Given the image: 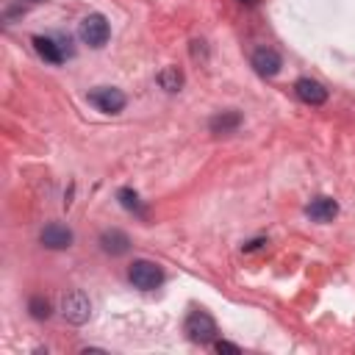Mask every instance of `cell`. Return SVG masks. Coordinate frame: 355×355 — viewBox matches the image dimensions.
I'll use <instances>...</instances> for the list:
<instances>
[{
    "mask_svg": "<svg viewBox=\"0 0 355 355\" xmlns=\"http://www.w3.org/2000/svg\"><path fill=\"white\" fill-rule=\"evenodd\" d=\"M78 36L89 47H103L108 42V36H111V25H108V19L103 14H89L78 25Z\"/></svg>",
    "mask_w": 355,
    "mask_h": 355,
    "instance_id": "cell-1",
    "label": "cell"
},
{
    "mask_svg": "<svg viewBox=\"0 0 355 355\" xmlns=\"http://www.w3.org/2000/svg\"><path fill=\"white\" fill-rule=\"evenodd\" d=\"M128 280H130L136 288H141V291H153V288H158V286L164 283V272H161L158 263L141 258V261H133V263H130Z\"/></svg>",
    "mask_w": 355,
    "mask_h": 355,
    "instance_id": "cell-2",
    "label": "cell"
},
{
    "mask_svg": "<svg viewBox=\"0 0 355 355\" xmlns=\"http://www.w3.org/2000/svg\"><path fill=\"white\" fill-rule=\"evenodd\" d=\"M183 330H186L189 341H194V344H211V341H216V322L205 311H191L186 316Z\"/></svg>",
    "mask_w": 355,
    "mask_h": 355,
    "instance_id": "cell-3",
    "label": "cell"
},
{
    "mask_svg": "<svg viewBox=\"0 0 355 355\" xmlns=\"http://www.w3.org/2000/svg\"><path fill=\"white\" fill-rule=\"evenodd\" d=\"M61 313H64V319L69 322V324H86L89 322V316H92V302H89V297L83 294V291H69V294H64V300H61Z\"/></svg>",
    "mask_w": 355,
    "mask_h": 355,
    "instance_id": "cell-4",
    "label": "cell"
},
{
    "mask_svg": "<svg viewBox=\"0 0 355 355\" xmlns=\"http://www.w3.org/2000/svg\"><path fill=\"white\" fill-rule=\"evenodd\" d=\"M89 103L103 114H119L125 108L128 97L114 86H97V89L89 92Z\"/></svg>",
    "mask_w": 355,
    "mask_h": 355,
    "instance_id": "cell-5",
    "label": "cell"
},
{
    "mask_svg": "<svg viewBox=\"0 0 355 355\" xmlns=\"http://www.w3.org/2000/svg\"><path fill=\"white\" fill-rule=\"evenodd\" d=\"M250 64H252V69H255L261 78H275V75L280 72V67H283V58H280V53L272 50V47H258V50L252 53Z\"/></svg>",
    "mask_w": 355,
    "mask_h": 355,
    "instance_id": "cell-6",
    "label": "cell"
},
{
    "mask_svg": "<svg viewBox=\"0 0 355 355\" xmlns=\"http://www.w3.org/2000/svg\"><path fill=\"white\" fill-rule=\"evenodd\" d=\"M305 214H308V219H313V222H319V225H327V222H333L336 216H338V202L333 200V197H313L308 205H305Z\"/></svg>",
    "mask_w": 355,
    "mask_h": 355,
    "instance_id": "cell-7",
    "label": "cell"
},
{
    "mask_svg": "<svg viewBox=\"0 0 355 355\" xmlns=\"http://www.w3.org/2000/svg\"><path fill=\"white\" fill-rule=\"evenodd\" d=\"M72 230L67 227V225H58V222H50V225H44V230L39 233V241L44 244V247H50V250H67L69 244H72Z\"/></svg>",
    "mask_w": 355,
    "mask_h": 355,
    "instance_id": "cell-8",
    "label": "cell"
},
{
    "mask_svg": "<svg viewBox=\"0 0 355 355\" xmlns=\"http://www.w3.org/2000/svg\"><path fill=\"white\" fill-rule=\"evenodd\" d=\"M294 92H297V97H300L302 103H308V105H322V103L327 100V89H324L319 80H313V78H300V80L294 83Z\"/></svg>",
    "mask_w": 355,
    "mask_h": 355,
    "instance_id": "cell-9",
    "label": "cell"
},
{
    "mask_svg": "<svg viewBox=\"0 0 355 355\" xmlns=\"http://www.w3.org/2000/svg\"><path fill=\"white\" fill-rule=\"evenodd\" d=\"M100 250L108 252V255H125L130 250V239L125 230L119 227H108L100 233Z\"/></svg>",
    "mask_w": 355,
    "mask_h": 355,
    "instance_id": "cell-10",
    "label": "cell"
},
{
    "mask_svg": "<svg viewBox=\"0 0 355 355\" xmlns=\"http://www.w3.org/2000/svg\"><path fill=\"white\" fill-rule=\"evenodd\" d=\"M33 47H36V53H39L47 64H61V61H64L61 44H58L55 39H50V36H33Z\"/></svg>",
    "mask_w": 355,
    "mask_h": 355,
    "instance_id": "cell-11",
    "label": "cell"
},
{
    "mask_svg": "<svg viewBox=\"0 0 355 355\" xmlns=\"http://www.w3.org/2000/svg\"><path fill=\"white\" fill-rule=\"evenodd\" d=\"M239 125H241V114H239V111H222V114L211 116V122H208L211 133H216V136H222V133H233Z\"/></svg>",
    "mask_w": 355,
    "mask_h": 355,
    "instance_id": "cell-12",
    "label": "cell"
},
{
    "mask_svg": "<svg viewBox=\"0 0 355 355\" xmlns=\"http://www.w3.org/2000/svg\"><path fill=\"white\" fill-rule=\"evenodd\" d=\"M158 86L164 89V92H180L183 89V69L180 67H175V64H169V67H164L161 72H158Z\"/></svg>",
    "mask_w": 355,
    "mask_h": 355,
    "instance_id": "cell-13",
    "label": "cell"
},
{
    "mask_svg": "<svg viewBox=\"0 0 355 355\" xmlns=\"http://www.w3.org/2000/svg\"><path fill=\"white\" fill-rule=\"evenodd\" d=\"M116 200L122 202L125 211H133V214L141 216V219L147 216V211H144V205H141V200H139V194H136L133 189H119V191H116Z\"/></svg>",
    "mask_w": 355,
    "mask_h": 355,
    "instance_id": "cell-14",
    "label": "cell"
},
{
    "mask_svg": "<svg viewBox=\"0 0 355 355\" xmlns=\"http://www.w3.org/2000/svg\"><path fill=\"white\" fill-rule=\"evenodd\" d=\"M28 311H31V316H33V319H39V322H42V319H47V316H50V302H47L44 297L33 294V297L28 300Z\"/></svg>",
    "mask_w": 355,
    "mask_h": 355,
    "instance_id": "cell-15",
    "label": "cell"
},
{
    "mask_svg": "<svg viewBox=\"0 0 355 355\" xmlns=\"http://www.w3.org/2000/svg\"><path fill=\"white\" fill-rule=\"evenodd\" d=\"M214 347H216V352H230V355H239L241 352L239 344H230V341H214Z\"/></svg>",
    "mask_w": 355,
    "mask_h": 355,
    "instance_id": "cell-16",
    "label": "cell"
},
{
    "mask_svg": "<svg viewBox=\"0 0 355 355\" xmlns=\"http://www.w3.org/2000/svg\"><path fill=\"white\" fill-rule=\"evenodd\" d=\"M263 244H266V239H252V241L241 244V250H244V252H252V250H258V247H263Z\"/></svg>",
    "mask_w": 355,
    "mask_h": 355,
    "instance_id": "cell-17",
    "label": "cell"
},
{
    "mask_svg": "<svg viewBox=\"0 0 355 355\" xmlns=\"http://www.w3.org/2000/svg\"><path fill=\"white\" fill-rule=\"evenodd\" d=\"M239 3H247V6H250V3H252V0H239Z\"/></svg>",
    "mask_w": 355,
    "mask_h": 355,
    "instance_id": "cell-18",
    "label": "cell"
}]
</instances>
